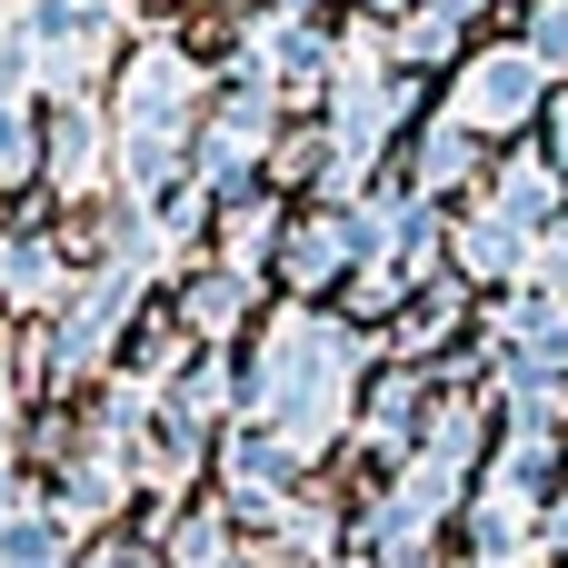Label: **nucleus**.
I'll return each instance as SVG.
<instances>
[{
    "instance_id": "f257e3e1",
    "label": "nucleus",
    "mask_w": 568,
    "mask_h": 568,
    "mask_svg": "<svg viewBox=\"0 0 568 568\" xmlns=\"http://www.w3.org/2000/svg\"><path fill=\"white\" fill-rule=\"evenodd\" d=\"M529 100H539V50H509V60L469 70V120H519Z\"/></svg>"
},
{
    "instance_id": "f03ea898",
    "label": "nucleus",
    "mask_w": 568,
    "mask_h": 568,
    "mask_svg": "<svg viewBox=\"0 0 568 568\" xmlns=\"http://www.w3.org/2000/svg\"><path fill=\"white\" fill-rule=\"evenodd\" d=\"M539 50H568V0H549V10H539Z\"/></svg>"
}]
</instances>
